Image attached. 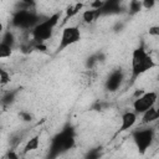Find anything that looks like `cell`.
Returning a JSON list of instances; mask_svg holds the SVG:
<instances>
[{
  "label": "cell",
  "instance_id": "cell-17",
  "mask_svg": "<svg viewBox=\"0 0 159 159\" xmlns=\"http://www.w3.org/2000/svg\"><path fill=\"white\" fill-rule=\"evenodd\" d=\"M11 55H12V47L0 42V60L1 58H9Z\"/></svg>",
  "mask_w": 159,
  "mask_h": 159
},
{
  "label": "cell",
  "instance_id": "cell-12",
  "mask_svg": "<svg viewBox=\"0 0 159 159\" xmlns=\"http://www.w3.org/2000/svg\"><path fill=\"white\" fill-rule=\"evenodd\" d=\"M101 16V10L94 9H87L82 12V20L84 24H92Z\"/></svg>",
  "mask_w": 159,
  "mask_h": 159
},
{
  "label": "cell",
  "instance_id": "cell-14",
  "mask_svg": "<svg viewBox=\"0 0 159 159\" xmlns=\"http://www.w3.org/2000/svg\"><path fill=\"white\" fill-rule=\"evenodd\" d=\"M82 9H83V4H82V2H77V4H75V5H70V6L66 9V15H65V17H63V24L67 22L70 19L75 17Z\"/></svg>",
  "mask_w": 159,
  "mask_h": 159
},
{
  "label": "cell",
  "instance_id": "cell-26",
  "mask_svg": "<svg viewBox=\"0 0 159 159\" xmlns=\"http://www.w3.org/2000/svg\"><path fill=\"white\" fill-rule=\"evenodd\" d=\"M2 72H4V68H2V67H0V76H1V73H2Z\"/></svg>",
  "mask_w": 159,
  "mask_h": 159
},
{
  "label": "cell",
  "instance_id": "cell-15",
  "mask_svg": "<svg viewBox=\"0 0 159 159\" xmlns=\"http://www.w3.org/2000/svg\"><path fill=\"white\" fill-rule=\"evenodd\" d=\"M16 94H17V91H9V92H6V93L1 97V103H2L4 106L11 104V103L15 101Z\"/></svg>",
  "mask_w": 159,
  "mask_h": 159
},
{
  "label": "cell",
  "instance_id": "cell-7",
  "mask_svg": "<svg viewBox=\"0 0 159 159\" xmlns=\"http://www.w3.org/2000/svg\"><path fill=\"white\" fill-rule=\"evenodd\" d=\"M158 101V94L154 91H149V92H144L143 94L138 96L137 98H134L133 101V112L138 116V114H143L145 111H148L149 108L154 107L157 104Z\"/></svg>",
  "mask_w": 159,
  "mask_h": 159
},
{
  "label": "cell",
  "instance_id": "cell-9",
  "mask_svg": "<svg viewBox=\"0 0 159 159\" xmlns=\"http://www.w3.org/2000/svg\"><path fill=\"white\" fill-rule=\"evenodd\" d=\"M137 119H138V116L133 112V111H127L122 114L120 117V127L118 129L119 133L122 132H125V130H129L132 129L135 123H137Z\"/></svg>",
  "mask_w": 159,
  "mask_h": 159
},
{
  "label": "cell",
  "instance_id": "cell-4",
  "mask_svg": "<svg viewBox=\"0 0 159 159\" xmlns=\"http://www.w3.org/2000/svg\"><path fill=\"white\" fill-rule=\"evenodd\" d=\"M40 16L36 14L35 10H16L12 15L11 24L14 27H17L20 30H32L39 22Z\"/></svg>",
  "mask_w": 159,
  "mask_h": 159
},
{
  "label": "cell",
  "instance_id": "cell-21",
  "mask_svg": "<svg viewBox=\"0 0 159 159\" xmlns=\"http://www.w3.org/2000/svg\"><path fill=\"white\" fill-rule=\"evenodd\" d=\"M5 159H20V155L17 154V152L15 149H9L5 155Z\"/></svg>",
  "mask_w": 159,
  "mask_h": 159
},
{
  "label": "cell",
  "instance_id": "cell-24",
  "mask_svg": "<svg viewBox=\"0 0 159 159\" xmlns=\"http://www.w3.org/2000/svg\"><path fill=\"white\" fill-rule=\"evenodd\" d=\"M149 35L153 37H158L159 36V26H157V25L150 26L149 27Z\"/></svg>",
  "mask_w": 159,
  "mask_h": 159
},
{
  "label": "cell",
  "instance_id": "cell-19",
  "mask_svg": "<svg viewBox=\"0 0 159 159\" xmlns=\"http://www.w3.org/2000/svg\"><path fill=\"white\" fill-rule=\"evenodd\" d=\"M142 10V1H130L129 2V12L137 14Z\"/></svg>",
  "mask_w": 159,
  "mask_h": 159
},
{
  "label": "cell",
  "instance_id": "cell-1",
  "mask_svg": "<svg viewBox=\"0 0 159 159\" xmlns=\"http://www.w3.org/2000/svg\"><path fill=\"white\" fill-rule=\"evenodd\" d=\"M157 66L153 57L148 53L144 46H139L132 52V80H137L145 72Z\"/></svg>",
  "mask_w": 159,
  "mask_h": 159
},
{
  "label": "cell",
  "instance_id": "cell-5",
  "mask_svg": "<svg viewBox=\"0 0 159 159\" xmlns=\"http://www.w3.org/2000/svg\"><path fill=\"white\" fill-rule=\"evenodd\" d=\"M155 138L154 129L152 127L147 128H138L132 132V139L139 152V154H145L150 145L153 144V140Z\"/></svg>",
  "mask_w": 159,
  "mask_h": 159
},
{
  "label": "cell",
  "instance_id": "cell-8",
  "mask_svg": "<svg viewBox=\"0 0 159 159\" xmlns=\"http://www.w3.org/2000/svg\"><path fill=\"white\" fill-rule=\"evenodd\" d=\"M123 80H124V75H123V71L120 68L112 71L106 80V89H108L111 92L119 89V87L123 83Z\"/></svg>",
  "mask_w": 159,
  "mask_h": 159
},
{
  "label": "cell",
  "instance_id": "cell-22",
  "mask_svg": "<svg viewBox=\"0 0 159 159\" xmlns=\"http://www.w3.org/2000/svg\"><path fill=\"white\" fill-rule=\"evenodd\" d=\"M154 5H155L154 0H144V1H142V9H145V10H150Z\"/></svg>",
  "mask_w": 159,
  "mask_h": 159
},
{
  "label": "cell",
  "instance_id": "cell-10",
  "mask_svg": "<svg viewBox=\"0 0 159 159\" xmlns=\"http://www.w3.org/2000/svg\"><path fill=\"white\" fill-rule=\"evenodd\" d=\"M158 118H159V112H158L157 107L154 106V107L149 108L148 111H145L142 114V120L140 122H142L143 125H149V124L154 123L155 120H158Z\"/></svg>",
  "mask_w": 159,
  "mask_h": 159
},
{
  "label": "cell",
  "instance_id": "cell-11",
  "mask_svg": "<svg viewBox=\"0 0 159 159\" xmlns=\"http://www.w3.org/2000/svg\"><path fill=\"white\" fill-rule=\"evenodd\" d=\"M99 10H101V15L118 12L120 10V4H119V1H104L103 6Z\"/></svg>",
  "mask_w": 159,
  "mask_h": 159
},
{
  "label": "cell",
  "instance_id": "cell-6",
  "mask_svg": "<svg viewBox=\"0 0 159 159\" xmlns=\"http://www.w3.org/2000/svg\"><path fill=\"white\" fill-rule=\"evenodd\" d=\"M82 37L81 30L78 26H66L62 29L61 31V37H60V42L57 46V52H61L63 50H66L67 47L77 43Z\"/></svg>",
  "mask_w": 159,
  "mask_h": 159
},
{
  "label": "cell",
  "instance_id": "cell-18",
  "mask_svg": "<svg viewBox=\"0 0 159 159\" xmlns=\"http://www.w3.org/2000/svg\"><path fill=\"white\" fill-rule=\"evenodd\" d=\"M101 158V148H93L87 152L84 159H99Z\"/></svg>",
  "mask_w": 159,
  "mask_h": 159
},
{
  "label": "cell",
  "instance_id": "cell-20",
  "mask_svg": "<svg viewBox=\"0 0 159 159\" xmlns=\"http://www.w3.org/2000/svg\"><path fill=\"white\" fill-rule=\"evenodd\" d=\"M10 82V75H9V72L6 71V70H4V72L1 73V76H0V84L1 86H5V84H7Z\"/></svg>",
  "mask_w": 159,
  "mask_h": 159
},
{
  "label": "cell",
  "instance_id": "cell-3",
  "mask_svg": "<svg viewBox=\"0 0 159 159\" xmlns=\"http://www.w3.org/2000/svg\"><path fill=\"white\" fill-rule=\"evenodd\" d=\"M73 145H75V132L71 127H67L52 138L47 159H55L60 154L73 148Z\"/></svg>",
  "mask_w": 159,
  "mask_h": 159
},
{
  "label": "cell",
  "instance_id": "cell-25",
  "mask_svg": "<svg viewBox=\"0 0 159 159\" xmlns=\"http://www.w3.org/2000/svg\"><path fill=\"white\" fill-rule=\"evenodd\" d=\"M4 30H5V29H4V24L0 21V35H2V34H4Z\"/></svg>",
  "mask_w": 159,
  "mask_h": 159
},
{
  "label": "cell",
  "instance_id": "cell-13",
  "mask_svg": "<svg viewBox=\"0 0 159 159\" xmlns=\"http://www.w3.org/2000/svg\"><path fill=\"white\" fill-rule=\"evenodd\" d=\"M40 147V135L36 134V135H32L30 139H27L25 147H24V154H27L30 152H34V150H37Z\"/></svg>",
  "mask_w": 159,
  "mask_h": 159
},
{
  "label": "cell",
  "instance_id": "cell-2",
  "mask_svg": "<svg viewBox=\"0 0 159 159\" xmlns=\"http://www.w3.org/2000/svg\"><path fill=\"white\" fill-rule=\"evenodd\" d=\"M60 17H61V14L60 12H55V14L47 16L46 19L41 20L30 31L31 41L37 42V43H45L47 40H50L52 37L55 27L60 22Z\"/></svg>",
  "mask_w": 159,
  "mask_h": 159
},
{
  "label": "cell",
  "instance_id": "cell-16",
  "mask_svg": "<svg viewBox=\"0 0 159 159\" xmlns=\"http://www.w3.org/2000/svg\"><path fill=\"white\" fill-rule=\"evenodd\" d=\"M0 42H2V43H5V45H9L10 47L14 48V43H15V36H14V34H12L11 31L4 32Z\"/></svg>",
  "mask_w": 159,
  "mask_h": 159
},
{
  "label": "cell",
  "instance_id": "cell-23",
  "mask_svg": "<svg viewBox=\"0 0 159 159\" xmlns=\"http://www.w3.org/2000/svg\"><path fill=\"white\" fill-rule=\"evenodd\" d=\"M19 116L21 117V119H22L24 122H31V120H32V114H31L30 112H20Z\"/></svg>",
  "mask_w": 159,
  "mask_h": 159
}]
</instances>
